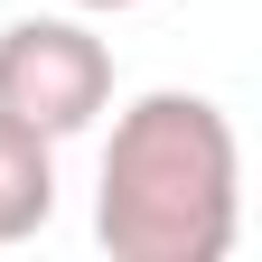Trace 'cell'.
<instances>
[{
  "label": "cell",
  "instance_id": "1",
  "mask_svg": "<svg viewBox=\"0 0 262 262\" xmlns=\"http://www.w3.org/2000/svg\"><path fill=\"white\" fill-rule=\"evenodd\" d=\"M244 225V141L215 94H141L94 178V234L113 262H225Z\"/></svg>",
  "mask_w": 262,
  "mask_h": 262
},
{
  "label": "cell",
  "instance_id": "2",
  "mask_svg": "<svg viewBox=\"0 0 262 262\" xmlns=\"http://www.w3.org/2000/svg\"><path fill=\"white\" fill-rule=\"evenodd\" d=\"M113 103V47L84 28V10H47V19H10L0 28V113L66 141Z\"/></svg>",
  "mask_w": 262,
  "mask_h": 262
},
{
  "label": "cell",
  "instance_id": "3",
  "mask_svg": "<svg viewBox=\"0 0 262 262\" xmlns=\"http://www.w3.org/2000/svg\"><path fill=\"white\" fill-rule=\"evenodd\" d=\"M47 215H56V141L0 113V253L47 234Z\"/></svg>",
  "mask_w": 262,
  "mask_h": 262
},
{
  "label": "cell",
  "instance_id": "4",
  "mask_svg": "<svg viewBox=\"0 0 262 262\" xmlns=\"http://www.w3.org/2000/svg\"><path fill=\"white\" fill-rule=\"evenodd\" d=\"M66 10H84V19H94V10H141V0H66Z\"/></svg>",
  "mask_w": 262,
  "mask_h": 262
}]
</instances>
